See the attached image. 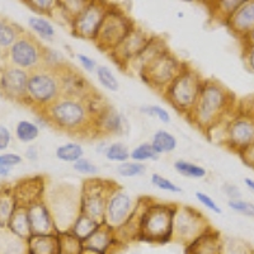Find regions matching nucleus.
I'll return each instance as SVG.
<instances>
[{
  "instance_id": "obj_1",
  "label": "nucleus",
  "mask_w": 254,
  "mask_h": 254,
  "mask_svg": "<svg viewBox=\"0 0 254 254\" xmlns=\"http://www.w3.org/2000/svg\"><path fill=\"white\" fill-rule=\"evenodd\" d=\"M41 113L46 124L69 135L93 133V116L84 99L61 95Z\"/></svg>"
},
{
  "instance_id": "obj_2",
  "label": "nucleus",
  "mask_w": 254,
  "mask_h": 254,
  "mask_svg": "<svg viewBox=\"0 0 254 254\" xmlns=\"http://www.w3.org/2000/svg\"><path fill=\"white\" fill-rule=\"evenodd\" d=\"M140 234L139 239L149 243L171 242L173 238V221L176 203L155 202L150 198L139 199Z\"/></svg>"
},
{
  "instance_id": "obj_3",
  "label": "nucleus",
  "mask_w": 254,
  "mask_h": 254,
  "mask_svg": "<svg viewBox=\"0 0 254 254\" xmlns=\"http://www.w3.org/2000/svg\"><path fill=\"white\" fill-rule=\"evenodd\" d=\"M230 94L221 84L211 79H205L198 99L187 119L199 130L207 132L211 127L219 124L229 110Z\"/></svg>"
},
{
  "instance_id": "obj_4",
  "label": "nucleus",
  "mask_w": 254,
  "mask_h": 254,
  "mask_svg": "<svg viewBox=\"0 0 254 254\" xmlns=\"http://www.w3.org/2000/svg\"><path fill=\"white\" fill-rule=\"evenodd\" d=\"M203 80L196 69L186 64L179 75L162 94L174 110L188 117L196 106Z\"/></svg>"
},
{
  "instance_id": "obj_5",
  "label": "nucleus",
  "mask_w": 254,
  "mask_h": 254,
  "mask_svg": "<svg viewBox=\"0 0 254 254\" xmlns=\"http://www.w3.org/2000/svg\"><path fill=\"white\" fill-rule=\"evenodd\" d=\"M63 95L60 74L55 70L41 66L29 72L26 103L35 106L40 112L50 107Z\"/></svg>"
},
{
  "instance_id": "obj_6",
  "label": "nucleus",
  "mask_w": 254,
  "mask_h": 254,
  "mask_svg": "<svg viewBox=\"0 0 254 254\" xmlns=\"http://www.w3.org/2000/svg\"><path fill=\"white\" fill-rule=\"evenodd\" d=\"M133 27L135 23L126 13L122 12L119 6L110 5L101 28L95 36L94 44L99 50L110 54L132 31Z\"/></svg>"
},
{
  "instance_id": "obj_7",
  "label": "nucleus",
  "mask_w": 254,
  "mask_h": 254,
  "mask_svg": "<svg viewBox=\"0 0 254 254\" xmlns=\"http://www.w3.org/2000/svg\"><path fill=\"white\" fill-rule=\"evenodd\" d=\"M185 65L186 64L171 52V50H167L149 66L140 71L139 75L149 87L163 93L179 75Z\"/></svg>"
},
{
  "instance_id": "obj_8",
  "label": "nucleus",
  "mask_w": 254,
  "mask_h": 254,
  "mask_svg": "<svg viewBox=\"0 0 254 254\" xmlns=\"http://www.w3.org/2000/svg\"><path fill=\"white\" fill-rule=\"evenodd\" d=\"M210 229L211 226L206 217L197 208L187 205L177 206L172 240H176L186 247Z\"/></svg>"
},
{
  "instance_id": "obj_9",
  "label": "nucleus",
  "mask_w": 254,
  "mask_h": 254,
  "mask_svg": "<svg viewBox=\"0 0 254 254\" xmlns=\"http://www.w3.org/2000/svg\"><path fill=\"white\" fill-rule=\"evenodd\" d=\"M115 185L110 181L97 178L85 181L80 190V214L103 224L108 196Z\"/></svg>"
},
{
  "instance_id": "obj_10",
  "label": "nucleus",
  "mask_w": 254,
  "mask_h": 254,
  "mask_svg": "<svg viewBox=\"0 0 254 254\" xmlns=\"http://www.w3.org/2000/svg\"><path fill=\"white\" fill-rule=\"evenodd\" d=\"M54 198V203H47L54 215L58 234L67 233L76 217L80 215V193H76L75 190L64 186L56 188Z\"/></svg>"
},
{
  "instance_id": "obj_11",
  "label": "nucleus",
  "mask_w": 254,
  "mask_h": 254,
  "mask_svg": "<svg viewBox=\"0 0 254 254\" xmlns=\"http://www.w3.org/2000/svg\"><path fill=\"white\" fill-rule=\"evenodd\" d=\"M136 205L137 202L127 190L115 185L108 196L103 224L117 230L130 220L135 212Z\"/></svg>"
},
{
  "instance_id": "obj_12",
  "label": "nucleus",
  "mask_w": 254,
  "mask_h": 254,
  "mask_svg": "<svg viewBox=\"0 0 254 254\" xmlns=\"http://www.w3.org/2000/svg\"><path fill=\"white\" fill-rule=\"evenodd\" d=\"M8 55L13 66L31 72L42 66L44 46L31 36L23 35L9 47Z\"/></svg>"
},
{
  "instance_id": "obj_13",
  "label": "nucleus",
  "mask_w": 254,
  "mask_h": 254,
  "mask_svg": "<svg viewBox=\"0 0 254 254\" xmlns=\"http://www.w3.org/2000/svg\"><path fill=\"white\" fill-rule=\"evenodd\" d=\"M110 4L102 1H89L83 12L71 20L70 28L75 37L94 41L103 22Z\"/></svg>"
},
{
  "instance_id": "obj_14",
  "label": "nucleus",
  "mask_w": 254,
  "mask_h": 254,
  "mask_svg": "<svg viewBox=\"0 0 254 254\" xmlns=\"http://www.w3.org/2000/svg\"><path fill=\"white\" fill-rule=\"evenodd\" d=\"M150 37L151 36L147 32H145L140 27L135 26L132 31L120 42L119 46L112 50L108 55L113 59V61L120 67L127 70L128 65L139 56L140 52L146 46Z\"/></svg>"
},
{
  "instance_id": "obj_15",
  "label": "nucleus",
  "mask_w": 254,
  "mask_h": 254,
  "mask_svg": "<svg viewBox=\"0 0 254 254\" xmlns=\"http://www.w3.org/2000/svg\"><path fill=\"white\" fill-rule=\"evenodd\" d=\"M24 208H26L32 235L58 234L54 215L49 203L45 199L31 203Z\"/></svg>"
},
{
  "instance_id": "obj_16",
  "label": "nucleus",
  "mask_w": 254,
  "mask_h": 254,
  "mask_svg": "<svg viewBox=\"0 0 254 254\" xmlns=\"http://www.w3.org/2000/svg\"><path fill=\"white\" fill-rule=\"evenodd\" d=\"M225 141L231 149L242 153L254 145V120L237 117L229 122L225 130Z\"/></svg>"
},
{
  "instance_id": "obj_17",
  "label": "nucleus",
  "mask_w": 254,
  "mask_h": 254,
  "mask_svg": "<svg viewBox=\"0 0 254 254\" xmlns=\"http://www.w3.org/2000/svg\"><path fill=\"white\" fill-rule=\"evenodd\" d=\"M29 72L15 66L4 67L0 71V90L15 101H26Z\"/></svg>"
},
{
  "instance_id": "obj_18",
  "label": "nucleus",
  "mask_w": 254,
  "mask_h": 254,
  "mask_svg": "<svg viewBox=\"0 0 254 254\" xmlns=\"http://www.w3.org/2000/svg\"><path fill=\"white\" fill-rule=\"evenodd\" d=\"M127 122L125 116L108 104L98 116L93 120V135L116 136L126 131Z\"/></svg>"
},
{
  "instance_id": "obj_19",
  "label": "nucleus",
  "mask_w": 254,
  "mask_h": 254,
  "mask_svg": "<svg viewBox=\"0 0 254 254\" xmlns=\"http://www.w3.org/2000/svg\"><path fill=\"white\" fill-rule=\"evenodd\" d=\"M59 74H60L63 95L72 97V98L85 99L88 95L94 92L88 79L83 74H80L78 70L72 69L69 65L66 67H64L63 70H60Z\"/></svg>"
},
{
  "instance_id": "obj_20",
  "label": "nucleus",
  "mask_w": 254,
  "mask_h": 254,
  "mask_svg": "<svg viewBox=\"0 0 254 254\" xmlns=\"http://www.w3.org/2000/svg\"><path fill=\"white\" fill-rule=\"evenodd\" d=\"M13 193L18 207H27L31 203L44 199L42 197L45 193V181L41 177L23 179L13 188Z\"/></svg>"
},
{
  "instance_id": "obj_21",
  "label": "nucleus",
  "mask_w": 254,
  "mask_h": 254,
  "mask_svg": "<svg viewBox=\"0 0 254 254\" xmlns=\"http://www.w3.org/2000/svg\"><path fill=\"white\" fill-rule=\"evenodd\" d=\"M116 244H120V243L116 238L115 230L106 224H102L94 231V234L90 235L83 243V251L93 254H108Z\"/></svg>"
},
{
  "instance_id": "obj_22",
  "label": "nucleus",
  "mask_w": 254,
  "mask_h": 254,
  "mask_svg": "<svg viewBox=\"0 0 254 254\" xmlns=\"http://www.w3.org/2000/svg\"><path fill=\"white\" fill-rule=\"evenodd\" d=\"M226 24L234 33L247 37L254 29V0L243 1L234 14L226 20Z\"/></svg>"
},
{
  "instance_id": "obj_23",
  "label": "nucleus",
  "mask_w": 254,
  "mask_h": 254,
  "mask_svg": "<svg viewBox=\"0 0 254 254\" xmlns=\"http://www.w3.org/2000/svg\"><path fill=\"white\" fill-rule=\"evenodd\" d=\"M168 49L167 42L164 41V38L159 37V36H151L149 42L146 44V46L144 47L141 52L139 54V56L132 61V63L128 65L127 69H133L136 72L142 71L146 66H149L153 61H155L159 56L164 54Z\"/></svg>"
},
{
  "instance_id": "obj_24",
  "label": "nucleus",
  "mask_w": 254,
  "mask_h": 254,
  "mask_svg": "<svg viewBox=\"0 0 254 254\" xmlns=\"http://www.w3.org/2000/svg\"><path fill=\"white\" fill-rule=\"evenodd\" d=\"M185 254H222V239L219 231L211 228L186 246Z\"/></svg>"
},
{
  "instance_id": "obj_25",
  "label": "nucleus",
  "mask_w": 254,
  "mask_h": 254,
  "mask_svg": "<svg viewBox=\"0 0 254 254\" xmlns=\"http://www.w3.org/2000/svg\"><path fill=\"white\" fill-rule=\"evenodd\" d=\"M26 244L28 254H60L59 234L31 235Z\"/></svg>"
},
{
  "instance_id": "obj_26",
  "label": "nucleus",
  "mask_w": 254,
  "mask_h": 254,
  "mask_svg": "<svg viewBox=\"0 0 254 254\" xmlns=\"http://www.w3.org/2000/svg\"><path fill=\"white\" fill-rule=\"evenodd\" d=\"M8 229L12 231V234L20 240H28L31 237V228H29L28 217H27L26 208L18 207L12 215L8 222Z\"/></svg>"
},
{
  "instance_id": "obj_27",
  "label": "nucleus",
  "mask_w": 254,
  "mask_h": 254,
  "mask_svg": "<svg viewBox=\"0 0 254 254\" xmlns=\"http://www.w3.org/2000/svg\"><path fill=\"white\" fill-rule=\"evenodd\" d=\"M151 146L159 156L164 154H171L178 146V140L172 132L167 130H158L154 132L150 141Z\"/></svg>"
},
{
  "instance_id": "obj_28",
  "label": "nucleus",
  "mask_w": 254,
  "mask_h": 254,
  "mask_svg": "<svg viewBox=\"0 0 254 254\" xmlns=\"http://www.w3.org/2000/svg\"><path fill=\"white\" fill-rule=\"evenodd\" d=\"M102 224H99L98 221L90 219L87 215L80 214L75 219L74 224L70 228L69 233H71L75 238H78L81 243H84L90 235L94 234V231L101 226Z\"/></svg>"
},
{
  "instance_id": "obj_29",
  "label": "nucleus",
  "mask_w": 254,
  "mask_h": 254,
  "mask_svg": "<svg viewBox=\"0 0 254 254\" xmlns=\"http://www.w3.org/2000/svg\"><path fill=\"white\" fill-rule=\"evenodd\" d=\"M55 156L60 162L74 164L79 159L84 158V147L75 141L65 142L56 147Z\"/></svg>"
},
{
  "instance_id": "obj_30",
  "label": "nucleus",
  "mask_w": 254,
  "mask_h": 254,
  "mask_svg": "<svg viewBox=\"0 0 254 254\" xmlns=\"http://www.w3.org/2000/svg\"><path fill=\"white\" fill-rule=\"evenodd\" d=\"M28 26L36 35L46 41H52L55 38L56 29L54 24L47 18L40 15H32L28 18Z\"/></svg>"
},
{
  "instance_id": "obj_31",
  "label": "nucleus",
  "mask_w": 254,
  "mask_h": 254,
  "mask_svg": "<svg viewBox=\"0 0 254 254\" xmlns=\"http://www.w3.org/2000/svg\"><path fill=\"white\" fill-rule=\"evenodd\" d=\"M18 208V203L14 198L13 190L0 192V226L8 225L9 220Z\"/></svg>"
},
{
  "instance_id": "obj_32",
  "label": "nucleus",
  "mask_w": 254,
  "mask_h": 254,
  "mask_svg": "<svg viewBox=\"0 0 254 254\" xmlns=\"http://www.w3.org/2000/svg\"><path fill=\"white\" fill-rule=\"evenodd\" d=\"M173 167L177 173L186 177V178L202 179L207 176V171H206V168H203L202 165L196 164L193 162H188V160H183V159L176 160Z\"/></svg>"
},
{
  "instance_id": "obj_33",
  "label": "nucleus",
  "mask_w": 254,
  "mask_h": 254,
  "mask_svg": "<svg viewBox=\"0 0 254 254\" xmlns=\"http://www.w3.org/2000/svg\"><path fill=\"white\" fill-rule=\"evenodd\" d=\"M94 74L97 76L98 83L101 84L104 89H107L108 92L115 93L120 89L119 79H117V76H116V74L110 66H107V65H98Z\"/></svg>"
},
{
  "instance_id": "obj_34",
  "label": "nucleus",
  "mask_w": 254,
  "mask_h": 254,
  "mask_svg": "<svg viewBox=\"0 0 254 254\" xmlns=\"http://www.w3.org/2000/svg\"><path fill=\"white\" fill-rule=\"evenodd\" d=\"M40 126L36 122L22 120L15 126V137L20 142L29 144V142H33L37 139L38 135H40Z\"/></svg>"
},
{
  "instance_id": "obj_35",
  "label": "nucleus",
  "mask_w": 254,
  "mask_h": 254,
  "mask_svg": "<svg viewBox=\"0 0 254 254\" xmlns=\"http://www.w3.org/2000/svg\"><path fill=\"white\" fill-rule=\"evenodd\" d=\"M130 151L131 150L127 147L126 144L121 141H116L112 144H108L103 155L108 162L122 164V163L130 160Z\"/></svg>"
},
{
  "instance_id": "obj_36",
  "label": "nucleus",
  "mask_w": 254,
  "mask_h": 254,
  "mask_svg": "<svg viewBox=\"0 0 254 254\" xmlns=\"http://www.w3.org/2000/svg\"><path fill=\"white\" fill-rule=\"evenodd\" d=\"M42 66L47 67V69L55 70V71H60V70H63L64 67L67 66V63L63 52H60L59 50L44 47Z\"/></svg>"
},
{
  "instance_id": "obj_37",
  "label": "nucleus",
  "mask_w": 254,
  "mask_h": 254,
  "mask_svg": "<svg viewBox=\"0 0 254 254\" xmlns=\"http://www.w3.org/2000/svg\"><path fill=\"white\" fill-rule=\"evenodd\" d=\"M19 32L15 24L0 18V47L9 49L20 37Z\"/></svg>"
},
{
  "instance_id": "obj_38",
  "label": "nucleus",
  "mask_w": 254,
  "mask_h": 254,
  "mask_svg": "<svg viewBox=\"0 0 254 254\" xmlns=\"http://www.w3.org/2000/svg\"><path fill=\"white\" fill-rule=\"evenodd\" d=\"M89 1H85V0H65V1H59V12L61 13V15L65 17V19L67 20V23H71V20L74 18L78 17L83 9L88 5Z\"/></svg>"
},
{
  "instance_id": "obj_39",
  "label": "nucleus",
  "mask_w": 254,
  "mask_h": 254,
  "mask_svg": "<svg viewBox=\"0 0 254 254\" xmlns=\"http://www.w3.org/2000/svg\"><path fill=\"white\" fill-rule=\"evenodd\" d=\"M158 159L159 155L155 153L150 142H141L130 151V160L142 164L146 162H156Z\"/></svg>"
},
{
  "instance_id": "obj_40",
  "label": "nucleus",
  "mask_w": 254,
  "mask_h": 254,
  "mask_svg": "<svg viewBox=\"0 0 254 254\" xmlns=\"http://www.w3.org/2000/svg\"><path fill=\"white\" fill-rule=\"evenodd\" d=\"M59 244H60V254H81L84 252L83 243L69 231L59 233Z\"/></svg>"
},
{
  "instance_id": "obj_41",
  "label": "nucleus",
  "mask_w": 254,
  "mask_h": 254,
  "mask_svg": "<svg viewBox=\"0 0 254 254\" xmlns=\"http://www.w3.org/2000/svg\"><path fill=\"white\" fill-rule=\"evenodd\" d=\"M117 174L124 178H135V177L144 176L146 172V165L142 163L133 162V160H127L122 164L117 165Z\"/></svg>"
},
{
  "instance_id": "obj_42",
  "label": "nucleus",
  "mask_w": 254,
  "mask_h": 254,
  "mask_svg": "<svg viewBox=\"0 0 254 254\" xmlns=\"http://www.w3.org/2000/svg\"><path fill=\"white\" fill-rule=\"evenodd\" d=\"M24 3L42 15H54L59 9V0H27Z\"/></svg>"
},
{
  "instance_id": "obj_43",
  "label": "nucleus",
  "mask_w": 254,
  "mask_h": 254,
  "mask_svg": "<svg viewBox=\"0 0 254 254\" xmlns=\"http://www.w3.org/2000/svg\"><path fill=\"white\" fill-rule=\"evenodd\" d=\"M243 1H238V0H221V1H216L214 5L215 12L214 15L220 17L221 19L228 20L231 15L234 14V12L242 5Z\"/></svg>"
},
{
  "instance_id": "obj_44",
  "label": "nucleus",
  "mask_w": 254,
  "mask_h": 254,
  "mask_svg": "<svg viewBox=\"0 0 254 254\" xmlns=\"http://www.w3.org/2000/svg\"><path fill=\"white\" fill-rule=\"evenodd\" d=\"M140 112H141L142 115L147 116V117L156 119L158 121H160L164 125L171 124L172 121L169 112H168L164 107L158 106V104H147V106H142V107H140Z\"/></svg>"
},
{
  "instance_id": "obj_45",
  "label": "nucleus",
  "mask_w": 254,
  "mask_h": 254,
  "mask_svg": "<svg viewBox=\"0 0 254 254\" xmlns=\"http://www.w3.org/2000/svg\"><path fill=\"white\" fill-rule=\"evenodd\" d=\"M150 182L155 188L165 190V192H169V193L177 194L182 192V188L179 187L178 185H176L173 181H171L169 178H167V177L162 176V174H159V173L151 174Z\"/></svg>"
},
{
  "instance_id": "obj_46",
  "label": "nucleus",
  "mask_w": 254,
  "mask_h": 254,
  "mask_svg": "<svg viewBox=\"0 0 254 254\" xmlns=\"http://www.w3.org/2000/svg\"><path fill=\"white\" fill-rule=\"evenodd\" d=\"M72 169H74L76 173L85 177H94L99 173L98 165L94 164V163L88 158L79 159L78 162L72 164Z\"/></svg>"
},
{
  "instance_id": "obj_47",
  "label": "nucleus",
  "mask_w": 254,
  "mask_h": 254,
  "mask_svg": "<svg viewBox=\"0 0 254 254\" xmlns=\"http://www.w3.org/2000/svg\"><path fill=\"white\" fill-rule=\"evenodd\" d=\"M229 207L234 212H238V214H242L244 216L254 217V203L248 202V201H244V199H229L228 202Z\"/></svg>"
},
{
  "instance_id": "obj_48",
  "label": "nucleus",
  "mask_w": 254,
  "mask_h": 254,
  "mask_svg": "<svg viewBox=\"0 0 254 254\" xmlns=\"http://www.w3.org/2000/svg\"><path fill=\"white\" fill-rule=\"evenodd\" d=\"M196 198L198 199V202L203 206L205 208H207L208 211L214 212V214H221L222 211L220 208V206L215 202V199L210 196V194L205 193V192H201V190H197L194 193Z\"/></svg>"
},
{
  "instance_id": "obj_49",
  "label": "nucleus",
  "mask_w": 254,
  "mask_h": 254,
  "mask_svg": "<svg viewBox=\"0 0 254 254\" xmlns=\"http://www.w3.org/2000/svg\"><path fill=\"white\" fill-rule=\"evenodd\" d=\"M23 162V158L19 154L15 153H4L0 155V165L12 169L13 167H17Z\"/></svg>"
},
{
  "instance_id": "obj_50",
  "label": "nucleus",
  "mask_w": 254,
  "mask_h": 254,
  "mask_svg": "<svg viewBox=\"0 0 254 254\" xmlns=\"http://www.w3.org/2000/svg\"><path fill=\"white\" fill-rule=\"evenodd\" d=\"M75 58L76 60H78L79 65H80V66L88 72H94L95 69H97V66H98L97 61H95L93 58H90V56L85 55V54L78 52V54L75 55Z\"/></svg>"
},
{
  "instance_id": "obj_51",
  "label": "nucleus",
  "mask_w": 254,
  "mask_h": 254,
  "mask_svg": "<svg viewBox=\"0 0 254 254\" xmlns=\"http://www.w3.org/2000/svg\"><path fill=\"white\" fill-rule=\"evenodd\" d=\"M12 141V133L5 126H0V151L8 149Z\"/></svg>"
},
{
  "instance_id": "obj_52",
  "label": "nucleus",
  "mask_w": 254,
  "mask_h": 254,
  "mask_svg": "<svg viewBox=\"0 0 254 254\" xmlns=\"http://www.w3.org/2000/svg\"><path fill=\"white\" fill-rule=\"evenodd\" d=\"M222 190H224V192H225L229 197H230V199H237L240 197V190H238L235 186L229 185V183H226V185L222 186Z\"/></svg>"
},
{
  "instance_id": "obj_53",
  "label": "nucleus",
  "mask_w": 254,
  "mask_h": 254,
  "mask_svg": "<svg viewBox=\"0 0 254 254\" xmlns=\"http://www.w3.org/2000/svg\"><path fill=\"white\" fill-rule=\"evenodd\" d=\"M26 158L28 159V160H31V162H36V160L38 159V149H37V147L33 146V145H31L29 147H27Z\"/></svg>"
},
{
  "instance_id": "obj_54",
  "label": "nucleus",
  "mask_w": 254,
  "mask_h": 254,
  "mask_svg": "<svg viewBox=\"0 0 254 254\" xmlns=\"http://www.w3.org/2000/svg\"><path fill=\"white\" fill-rule=\"evenodd\" d=\"M247 64H248L249 69L254 71V46H249L248 51H247Z\"/></svg>"
},
{
  "instance_id": "obj_55",
  "label": "nucleus",
  "mask_w": 254,
  "mask_h": 254,
  "mask_svg": "<svg viewBox=\"0 0 254 254\" xmlns=\"http://www.w3.org/2000/svg\"><path fill=\"white\" fill-rule=\"evenodd\" d=\"M244 183H246V186L252 190V192H254V179L246 178L244 179Z\"/></svg>"
},
{
  "instance_id": "obj_56",
  "label": "nucleus",
  "mask_w": 254,
  "mask_h": 254,
  "mask_svg": "<svg viewBox=\"0 0 254 254\" xmlns=\"http://www.w3.org/2000/svg\"><path fill=\"white\" fill-rule=\"evenodd\" d=\"M9 173H10V169H9V168L0 165V177H8Z\"/></svg>"
},
{
  "instance_id": "obj_57",
  "label": "nucleus",
  "mask_w": 254,
  "mask_h": 254,
  "mask_svg": "<svg viewBox=\"0 0 254 254\" xmlns=\"http://www.w3.org/2000/svg\"><path fill=\"white\" fill-rule=\"evenodd\" d=\"M247 40H248V44L249 46H254V29L247 36Z\"/></svg>"
},
{
  "instance_id": "obj_58",
  "label": "nucleus",
  "mask_w": 254,
  "mask_h": 254,
  "mask_svg": "<svg viewBox=\"0 0 254 254\" xmlns=\"http://www.w3.org/2000/svg\"><path fill=\"white\" fill-rule=\"evenodd\" d=\"M178 17H179V18H183V13H182V12H179V13H178Z\"/></svg>"
},
{
  "instance_id": "obj_59",
  "label": "nucleus",
  "mask_w": 254,
  "mask_h": 254,
  "mask_svg": "<svg viewBox=\"0 0 254 254\" xmlns=\"http://www.w3.org/2000/svg\"><path fill=\"white\" fill-rule=\"evenodd\" d=\"M81 254H93V253H88V252H83V253Z\"/></svg>"
},
{
  "instance_id": "obj_60",
  "label": "nucleus",
  "mask_w": 254,
  "mask_h": 254,
  "mask_svg": "<svg viewBox=\"0 0 254 254\" xmlns=\"http://www.w3.org/2000/svg\"><path fill=\"white\" fill-rule=\"evenodd\" d=\"M0 56H1V47H0Z\"/></svg>"
}]
</instances>
